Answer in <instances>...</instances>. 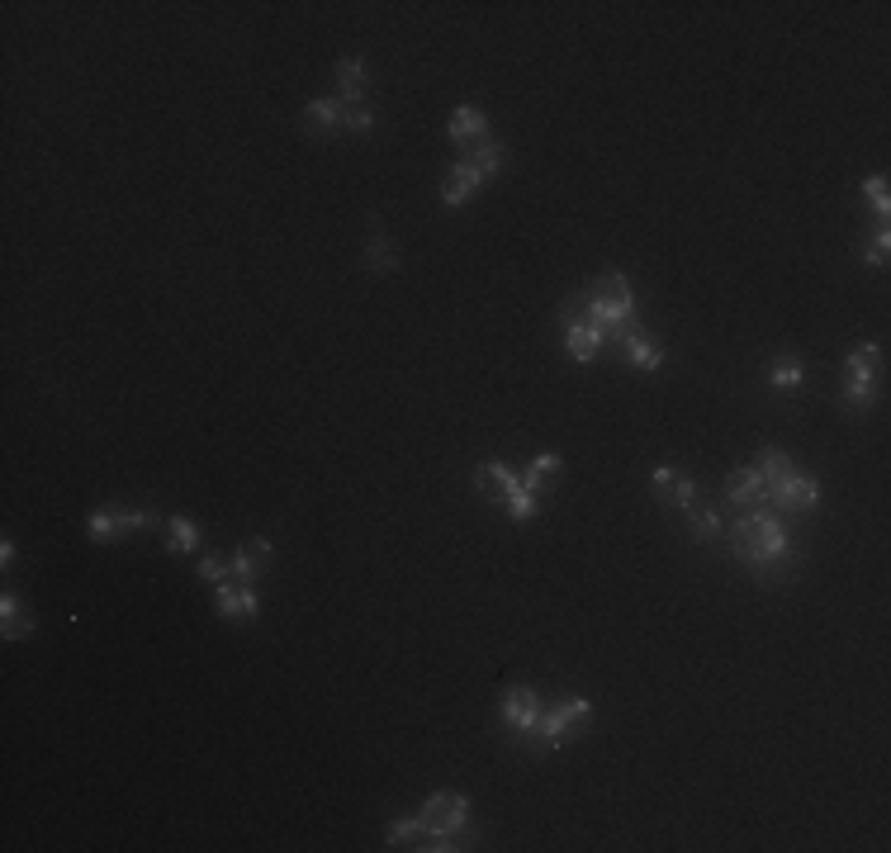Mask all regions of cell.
Masks as SVG:
<instances>
[{"instance_id": "1", "label": "cell", "mask_w": 891, "mask_h": 853, "mask_svg": "<svg viewBox=\"0 0 891 853\" xmlns=\"http://www.w3.org/2000/svg\"><path fill=\"white\" fill-rule=\"evenodd\" d=\"M730 555L740 564H749L754 574H764L773 579L782 564H792V541H787V531L782 522L764 508H745V517L730 527Z\"/></svg>"}, {"instance_id": "2", "label": "cell", "mask_w": 891, "mask_h": 853, "mask_svg": "<svg viewBox=\"0 0 891 853\" xmlns=\"http://www.w3.org/2000/svg\"><path fill=\"white\" fill-rule=\"evenodd\" d=\"M844 365H849V384H844L839 403H844L849 413H868L877 399V389H882V346L877 342L854 346Z\"/></svg>"}, {"instance_id": "3", "label": "cell", "mask_w": 891, "mask_h": 853, "mask_svg": "<svg viewBox=\"0 0 891 853\" xmlns=\"http://www.w3.org/2000/svg\"><path fill=\"white\" fill-rule=\"evenodd\" d=\"M418 820H422L427 835L460 839V830L470 825V801L460 797V792H437V797H427V806L418 811Z\"/></svg>"}, {"instance_id": "4", "label": "cell", "mask_w": 891, "mask_h": 853, "mask_svg": "<svg viewBox=\"0 0 891 853\" xmlns=\"http://www.w3.org/2000/svg\"><path fill=\"white\" fill-rule=\"evenodd\" d=\"M588 711H593L588 697H564L550 716L536 721V730H531L527 740H531V745H564V740H569V730L579 726V721H588Z\"/></svg>"}, {"instance_id": "5", "label": "cell", "mask_w": 891, "mask_h": 853, "mask_svg": "<svg viewBox=\"0 0 891 853\" xmlns=\"http://www.w3.org/2000/svg\"><path fill=\"white\" fill-rule=\"evenodd\" d=\"M560 323H564V351L574 356V361H593L602 346H607V337H602L598 327L583 318V309H579V299H569L560 309Z\"/></svg>"}, {"instance_id": "6", "label": "cell", "mask_w": 891, "mask_h": 853, "mask_svg": "<svg viewBox=\"0 0 891 853\" xmlns=\"http://www.w3.org/2000/svg\"><path fill=\"white\" fill-rule=\"evenodd\" d=\"M147 527H157V512H91V541L100 545H110L119 541V536H128V531H147Z\"/></svg>"}, {"instance_id": "7", "label": "cell", "mask_w": 891, "mask_h": 853, "mask_svg": "<svg viewBox=\"0 0 891 853\" xmlns=\"http://www.w3.org/2000/svg\"><path fill=\"white\" fill-rule=\"evenodd\" d=\"M446 133H451V143H455V157H470L474 147H484L489 143V119L479 114V109L470 105H460L451 114V124H446Z\"/></svg>"}, {"instance_id": "8", "label": "cell", "mask_w": 891, "mask_h": 853, "mask_svg": "<svg viewBox=\"0 0 891 853\" xmlns=\"http://www.w3.org/2000/svg\"><path fill=\"white\" fill-rule=\"evenodd\" d=\"M768 503H778V508H787V512H811L820 503V484L811 474H787L778 489L768 493Z\"/></svg>"}, {"instance_id": "9", "label": "cell", "mask_w": 891, "mask_h": 853, "mask_svg": "<svg viewBox=\"0 0 891 853\" xmlns=\"http://www.w3.org/2000/svg\"><path fill=\"white\" fill-rule=\"evenodd\" d=\"M503 721H508V730H517V735L527 740L531 730H536V721H541V702H536V692H531V688H508V692H503Z\"/></svg>"}, {"instance_id": "10", "label": "cell", "mask_w": 891, "mask_h": 853, "mask_svg": "<svg viewBox=\"0 0 891 853\" xmlns=\"http://www.w3.org/2000/svg\"><path fill=\"white\" fill-rule=\"evenodd\" d=\"M517 484H522V474L512 470L508 460H484V465L474 470V489L484 493V498H493V503H503Z\"/></svg>"}, {"instance_id": "11", "label": "cell", "mask_w": 891, "mask_h": 853, "mask_svg": "<svg viewBox=\"0 0 891 853\" xmlns=\"http://www.w3.org/2000/svg\"><path fill=\"white\" fill-rule=\"evenodd\" d=\"M726 498L735 503V508H764V503H768V484L759 479L754 465H740V470L726 479Z\"/></svg>"}, {"instance_id": "12", "label": "cell", "mask_w": 891, "mask_h": 853, "mask_svg": "<svg viewBox=\"0 0 891 853\" xmlns=\"http://www.w3.org/2000/svg\"><path fill=\"white\" fill-rule=\"evenodd\" d=\"M219 617H228V621H247V617H256V588L252 583H242V579H233V583H223L219 588Z\"/></svg>"}, {"instance_id": "13", "label": "cell", "mask_w": 891, "mask_h": 853, "mask_svg": "<svg viewBox=\"0 0 891 853\" xmlns=\"http://www.w3.org/2000/svg\"><path fill=\"white\" fill-rule=\"evenodd\" d=\"M365 271L370 275H394L399 271V256L389 247V237H384V223L370 214V237H365Z\"/></svg>"}, {"instance_id": "14", "label": "cell", "mask_w": 891, "mask_h": 853, "mask_svg": "<svg viewBox=\"0 0 891 853\" xmlns=\"http://www.w3.org/2000/svg\"><path fill=\"white\" fill-rule=\"evenodd\" d=\"M365 86H370V72H365V62H361V57H342V62H337V100H342L346 109L361 105V100H365Z\"/></svg>"}, {"instance_id": "15", "label": "cell", "mask_w": 891, "mask_h": 853, "mask_svg": "<svg viewBox=\"0 0 891 853\" xmlns=\"http://www.w3.org/2000/svg\"><path fill=\"white\" fill-rule=\"evenodd\" d=\"M228 564H233V579H242V583L261 579V574H266V564H271V541H242Z\"/></svg>"}, {"instance_id": "16", "label": "cell", "mask_w": 891, "mask_h": 853, "mask_svg": "<svg viewBox=\"0 0 891 853\" xmlns=\"http://www.w3.org/2000/svg\"><path fill=\"white\" fill-rule=\"evenodd\" d=\"M479 176H474V166H465V162H455L451 166V176H446V181H441V204H446V209H460V204L470 200L474 190H479Z\"/></svg>"}, {"instance_id": "17", "label": "cell", "mask_w": 891, "mask_h": 853, "mask_svg": "<svg viewBox=\"0 0 891 853\" xmlns=\"http://www.w3.org/2000/svg\"><path fill=\"white\" fill-rule=\"evenodd\" d=\"M342 114H346L342 100L323 95V100H309V105H304V124H309L313 133H342Z\"/></svg>"}, {"instance_id": "18", "label": "cell", "mask_w": 891, "mask_h": 853, "mask_svg": "<svg viewBox=\"0 0 891 853\" xmlns=\"http://www.w3.org/2000/svg\"><path fill=\"white\" fill-rule=\"evenodd\" d=\"M754 470H759V479L768 484V493L778 489L787 474H797V470H792V455L778 451V446H764V451H759V460H754Z\"/></svg>"}, {"instance_id": "19", "label": "cell", "mask_w": 891, "mask_h": 853, "mask_svg": "<svg viewBox=\"0 0 891 853\" xmlns=\"http://www.w3.org/2000/svg\"><path fill=\"white\" fill-rule=\"evenodd\" d=\"M621 351H626V361L636 365V370H659V365H664V351H659V346L650 342L645 332L626 337V342H621Z\"/></svg>"}, {"instance_id": "20", "label": "cell", "mask_w": 891, "mask_h": 853, "mask_svg": "<svg viewBox=\"0 0 891 853\" xmlns=\"http://www.w3.org/2000/svg\"><path fill=\"white\" fill-rule=\"evenodd\" d=\"M0 617H5V640H24V636H34V617L19 607L15 593H5L0 598Z\"/></svg>"}, {"instance_id": "21", "label": "cell", "mask_w": 891, "mask_h": 853, "mask_svg": "<svg viewBox=\"0 0 891 853\" xmlns=\"http://www.w3.org/2000/svg\"><path fill=\"white\" fill-rule=\"evenodd\" d=\"M455 162H465V166H474V176L479 181H493L498 176V166H503V143H484V147H474L470 157H455Z\"/></svg>"}, {"instance_id": "22", "label": "cell", "mask_w": 891, "mask_h": 853, "mask_svg": "<svg viewBox=\"0 0 891 853\" xmlns=\"http://www.w3.org/2000/svg\"><path fill=\"white\" fill-rule=\"evenodd\" d=\"M564 465H560V455H536V460H531L527 470H522V489H531V493H541L550 484V479H555V474H560Z\"/></svg>"}, {"instance_id": "23", "label": "cell", "mask_w": 891, "mask_h": 853, "mask_svg": "<svg viewBox=\"0 0 891 853\" xmlns=\"http://www.w3.org/2000/svg\"><path fill=\"white\" fill-rule=\"evenodd\" d=\"M422 839H427V830H422L418 816H413V820H394V825L384 830V844H389V849H418Z\"/></svg>"}, {"instance_id": "24", "label": "cell", "mask_w": 891, "mask_h": 853, "mask_svg": "<svg viewBox=\"0 0 891 853\" xmlns=\"http://www.w3.org/2000/svg\"><path fill=\"white\" fill-rule=\"evenodd\" d=\"M166 536H171V550H181V555H190V550H195V545H200V527H195V522H190V517H171V522H166Z\"/></svg>"}, {"instance_id": "25", "label": "cell", "mask_w": 891, "mask_h": 853, "mask_svg": "<svg viewBox=\"0 0 891 853\" xmlns=\"http://www.w3.org/2000/svg\"><path fill=\"white\" fill-rule=\"evenodd\" d=\"M768 384H773V389H782V394H797V389H801V361H797V356H782V361L773 365Z\"/></svg>"}, {"instance_id": "26", "label": "cell", "mask_w": 891, "mask_h": 853, "mask_svg": "<svg viewBox=\"0 0 891 853\" xmlns=\"http://www.w3.org/2000/svg\"><path fill=\"white\" fill-rule=\"evenodd\" d=\"M688 531L697 536V541H716V536H721V517H716L711 508H697V503H692V508H688Z\"/></svg>"}, {"instance_id": "27", "label": "cell", "mask_w": 891, "mask_h": 853, "mask_svg": "<svg viewBox=\"0 0 891 853\" xmlns=\"http://www.w3.org/2000/svg\"><path fill=\"white\" fill-rule=\"evenodd\" d=\"M503 503H508V517H512V522H531V517L541 512V503H536V493H531V489H522V484H517V489H512L508 498H503Z\"/></svg>"}, {"instance_id": "28", "label": "cell", "mask_w": 891, "mask_h": 853, "mask_svg": "<svg viewBox=\"0 0 891 853\" xmlns=\"http://www.w3.org/2000/svg\"><path fill=\"white\" fill-rule=\"evenodd\" d=\"M863 200H868V209H873L882 223H887V214H891V200H887V176H873V181L863 185Z\"/></svg>"}, {"instance_id": "29", "label": "cell", "mask_w": 891, "mask_h": 853, "mask_svg": "<svg viewBox=\"0 0 891 853\" xmlns=\"http://www.w3.org/2000/svg\"><path fill=\"white\" fill-rule=\"evenodd\" d=\"M887 247H891V228L887 223H877L873 242L863 247V261H868V266H887Z\"/></svg>"}, {"instance_id": "30", "label": "cell", "mask_w": 891, "mask_h": 853, "mask_svg": "<svg viewBox=\"0 0 891 853\" xmlns=\"http://www.w3.org/2000/svg\"><path fill=\"white\" fill-rule=\"evenodd\" d=\"M375 128V109H365V105H351L342 114V133H370Z\"/></svg>"}, {"instance_id": "31", "label": "cell", "mask_w": 891, "mask_h": 853, "mask_svg": "<svg viewBox=\"0 0 891 853\" xmlns=\"http://www.w3.org/2000/svg\"><path fill=\"white\" fill-rule=\"evenodd\" d=\"M669 503H673V508H683V512H688L692 503H697V484H692V479H688V474H683V470H678V479H673Z\"/></svg>"}, {"instance_id": "32", "label": "cell", "mask_w": 891, "mask_h": 853, "mask_svg": "<svg viewBox=\"0 0 891 853\" xmlns=\"http://www.w3.org/2000/svg\"><path fill=\"white\" fill-rule=\"evenodd\" d=\"M200 579H204V583H214V588H223V583H233V564H223V560H200Z\"/></svg>"}, {"instance_id": "33", "label": "cell", "mask_w": 891, "mask_h": 853, "mask_svg": "<svg viewBox=\"0 0 891 853\" xmlns=\"http://www.w3.org/2000/svg\"><path fill=\"white\" fill-rule=\"evenodd\" d=\"M673 479H678V470H673V465H659V470L650 474V484H655V493H659V498H669Z\"/></svg>"}]
</instances>
